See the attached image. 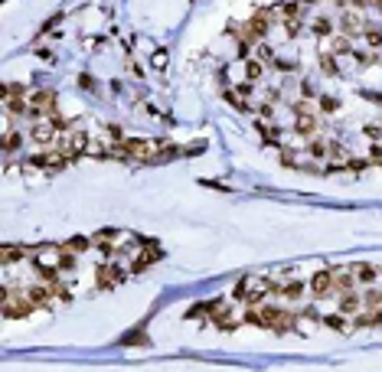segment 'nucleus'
I'll return each instance as SVG.
<instances>
[{
  "mask_svg": "<svg viewBox=\"0 0 382 372\" xmlns=\"http://www.w3.org/2000/svg\"><path fill=\"white\" fill-rule=\"evenodd\" d=\"M26 251H36V248H23V245H20V248H16V245H3V248H0V261H3V264H13L16 258H23Z\"/></svg>",
  "mask_w": 382,
  "mask_h": 372,
  "instance_id": "obj_9",
  "label": "nucleus"
},
{
  "mask_svg": "<svg viewBox=\"0 0 382 372\" xmlns=\"http://www.w3.org/2000/svg\"><path fill=\"white\" fill-rule=\"evenodd\" d=\"M56 127H59V121H56V118H46V121H36L33 124V140H36V144H53L56 140Z\"/></svg>",
  "mask_w": 382,
  "mask_h": 372,
  "instance_id": "obj_4",
  "label": "nucleus"
},
{
  "mask_svg": "<svg viewBox=\"0 0 382 372\" xmlns=\"http://www.w3.org/2000/svg\"><path fill=\"white\" fill-rule=\"evenodd\" d=\"M301 92H304V95H317V88H314L311 82H304V85H301Z\"/></svg>",
  "mask_w": 382,
  "mask_h": 372,
  "instance_id": "obj_37",
  "label": "nucleus"
},
{
  "mask_svg": "<svg viewBox=\"0 0 382 372\" xmlns=\"http://www.w3.org/2000/svg\"><path fill=\"white\" fill-rule=\"evenodd\" d=\"M340 26H343V36H359V33H363V20H359L356 13H343Z\"/></svg>",
  "mask_w": 382,
  "mask_h": 372,
  "instance_id": "obj_10",
  "label": "nucleus"
},
{
  "mask_svg": "<svg viewBox=\"0 0 382 372\" xmlns=\"http://www.w3.org/2000/svg\"><path fill=\"white\" fill-rule=\"evenodd\" d=\"M327 326H333V330H346V323L336 317V313H333V317H327Z\"/></svg>",
  "mask_w": 382,
  "mask_h": 372,
  "instance_id": "obj_33",
  "label": "nucleus"
},
{
  "mask_svg": "<svg viewBox=\"0 0 382 372\" xmlns=\"http://www.w3.org/2000/svg\"><path fill=\"white\" fill-rule=\"evenodd\" d=\"M301 294H304V284H288L284 287V297H288V301H297Z\"/></svg>",
  "mask_w": 382,
  "mask_h": 372,
  "instance_id": "obj_22",
  "label": "nucleus"
},
{
  "mask_svg": "<svg viewBox=\"0 0 382 372\" xmlns=\"http://www.w3.org/2000/svg\"><path fill=\"white\" fill-rule=\"evenodd\" d=\"M65 160L69 157L63 150H56V154H36V157H30V167H36V170H63Z\"/></svg>",
  "mask_w": 382,
  "mask_h": 372,
  "instance_id": "obj_3",
  "label": "nucleus"
},
{
  "mask_svg": "<svg viewBox=\"0 0 382 372\" xmlns=\"http://www.w3.org/2000/svg\"><path fill=\"white\" fill-rule=\"evenodd\" d=\"M284 30H288V36L294 39L297 33H301V23H297V20H288V26H284Z\"/></svg>",
  "mask_w": 382,
  "mask_h": 372,
  "instance_id": "obj_32",
  "label": "nucleus"
},
{
  "mask_svg": "<svg viewBox=\"0 0 382 372\" xmlns=\"http://www.w3.org/2000/svg\"><path fill=\"white\" fill-rule=\"evenodd\" d=\"M121 278H125V271H118L115 264H102V268H98V287H102V291H108V287L118 284Z\"/></svg>",
  "mask_w": 382,
  "mask_h": 372,
  "instance_id": "obj_7",
  "label": "nucleus"
},
{
  "mask_svg": "<svg viewBox=\"0 0 382 372\" xmlns=\"http://www.w3.org/2000/svg\"><path fill=\"white\" fill-rule=\"evenodd\" d=\"M85 147H88V134H82V131H72V134H65L63 137V154L69 157V160H75L78 154H85Z\"/></svg>",
  "mask_w": 382,
  "mask_h": 372,
  "instance_id": "obj_2",
  "label": "nucleus"
},
{
  "mask_svg": "<svg viewBox=\"0 0 382 372\" xmlns=\"http://www.w3.org/2000/svg\"><path fill=\"white\" fill-rule=\"evenodd\" d=\"M30 105H33V115L56 118V95H53V92H36Z\"/></svg>",
  "mask_w": 382,
  "mask_h": 372,
  "instance_id": "obj_5",
  "label": "nucleus"
},
{
  "mask_svg": "<svg viewBox=\"0 0 382 372\" xmlns=\"http://www.w3.org/2000/svg\"><path fill=\"white\" fill-rule=\"evenodd\" d=\"M258 115H261V118L268 121V118H271V105H261V108H258Z\"/></svg>",
  "mask_w": 382,
  "mask_h": 372,
  "instance_id": "obj_36",
  "label": "nucleus"
},
{
  "mask_svg": "<svg viewBox=\"0 0 382 372\" xmlns=\"http://www.w3.org/2000/svg\"><path fill=\"white\" fill-rule=\"evenodd\" d=\"M373 157H376V163H382V147H376V150H373Z\"/></svg>",
  "mask_w": 382,
  "mask_h": 372,
  "instance_id": "obj_38",
  "label": "nucleus"
},
{
  "mask_svg": "<svg viewBox=\"0 0 382 372\" xmlns=\"http://www.w3.org/2000/svg\"><path fill=\"white\" fill-rule=\"evenodd\" d=\"M311 154H314V157H323V154H327V147H323L320 140H314V144H311Z\"/></svg>",
  "mask_w": 382,
  "mask_h": 372,
  "instance_id": "obj_35",
  "label": "nucleus"
},
{
  "mask_svg": "<svg viewBox=\"0 0 382 372\" xmlns=\"http://www.w3.org/2000/svg\"><path fill=\"white\" fill-rule=\"evenodd\" d=\"M314 33H317V36H330V20H317V23H314Z\"/></svg>",
  "mask_w": 382,
  "mask_h": 372,
  "instance_id": "obj_26",
  "label": "nucleus"
},
{
  "mask_svg": "<svg viewBox=\"0 0 382 372\" xmlns=\"http://www.w3.org/2000/svg\"><path fill=\"white\" fill-rule=\"evenodd\" d=\"M127 343H131V346H144L147 336H144V333H131V336H125V346H127Z\"/></svg>",
  "mask_w": 382,
  "mask_h": 372,
  "instance_id": "obj_28",
  "label": "nucleus"
},
{
  "mask_svg": "<svg viewBox=\"0 0 382 372\" xmlns=\"http://www.w3.org/2000/svg\"><path fill=\"white\" fill-rule=\"evenodd\" d=\"M78 85L85 88V92H92V88H95V78L92 75H78Z\"/></svg>",
  "mask_w": 382,
  "mask_h": 372,
  "instance_id": "obj_31",
  "label": "nucleus"
},
{
  "mask_svg": "<svg viewBox=\"0 0 382 372\" xmlns=\"http://www.w3.org/2000/svg\"><path fill=\"white\" fill-rule=\"evenodd\" d=\"M363 134H366L369 140H376V144L382 140V127H376V124H366V127H363Z\"/></svg>",
  "mask_w": 382,
  "mask_h": 372,
  "instance_id": "obj_23",
  "label": "nucleus"
},
{
  "mask_svg": "<svg viewBox=\"0 0 382 372\" xmlns=\"http://www.w3.org/2000/svg\"><path fill=\"white\" fill-rule=\"evenodd\" d=\"M301 3H314V0H301Z\"/></svg>",
  "mask_w": 382,
  "mask_h": 372,
  "instance_id": "obj_40",
  "label": "nucleus"
},
{
  "mask_svg": "<svg viewBox=\"0 0 382 372\" xmlns=\"http://www.w3.org/2000/svg\"><path fill=\"white\" fill-rule=\"evenodd\" d=\"M359 310V297L353 294V291H346L343 297H340V313H356Z\"/></svg>",
  "mask_w": 382,
  "mask_h": 372,
  "instance_id": "obj_13",
  "label": "nucleus"
},
{
  "mask_svg": "<svg viewBox=\"0 0 382 372\" xmlns=\"http://www.w3.org/2000/svg\"><path fill=\"white\" fill-rule=\"evenodd\" d=\"M297 10H301L297 3H281V7L274 10V13H278L281 20H297Z\"/></svg>",
  "mask_w": 382,
  "mask_h": 372,
  "instance_id": "obj_14",
  "label": "nucleus"
},
{
  "mask_svg": "<svg viewBox=\"0 0 382 372\" xmlns=\"http://www.w3.org/2000/svg\"><path fill=\"white\" fill-rule=\"evenodd\" d=\"M373 3H376V7H379V10H382V0H373Z\"/></svg>",
  "mask_w": 382,
  "mask_h": 372,
  "instance_id": "obj_39",
  "label": "nucleus"
},
{
  "mask_svg": "<svg viewBox=\"0 0 382 372\" xmlns=\"http://www.w3.org/2000/svg\"><path fill=\"white\" fill-rule=\"evenodd\" d=\"M320 65H323V72H327V75H336V72H340V69H336V62L330 59V56H323V59H320Z\"/></svg>",
  "mask_w": 382,
  "mask_h": 372,
  "instance_id": "obj_25",
  "label": "nucleus"
},
{
  "mask_svg": "<svg viewBox=\"0 0 382 372\" xmlns=\"http://www.w3.org/2000/svg\"><path fill=\"white\" fill-rule=\"evenodd\" d=\"M245 75H249V82L261 78V62H258V59H249V62H245Z\"/></svg>",
  "mask_w": 382,
  "mask_h": 372,
  "instance_id": "obj_16",
  "label": "nucleus"
},
{
  "mask_svg": "<svg viewBox=\"0 0 382 372\" xmlns=\"http://www.w3.org/2000/svg\"><path fill=\"white\" fill-rule=\"evenodd\" d=\"M333 53H350V36H336L333 39Z\"/></svg>",
  "mask_w": 382,
  "mask_h": 372,
  "instance_id": "obj_24",
  "label": "nucleus"
},
{
  "mask_svg": "<svg viewBox=\"0 0 382 372\" xmlns=\"http://www.w3.org/2000/svg\"><path fill=\"white\" fill-rule=\"evenodd\" d=\"M95 242L92 239H82V235H75V239H69V242H63V251H69V255H82L85 248H92Z\"/></svg>",
  "mask_w": 382,
  "mask_h": 372,
  "instance_id": "obj_11",
  "label": "nucleus"
},
{
  "mask_svg": "<svg viewBox=\"0 0 382 372\" xmlns=\"http://www.w3.org/2000/svg\"><path fill=\"white\" fill-rule=\"evenodd\" d=\"M356 281H363V284L376 281V268H373V264H359V268H356Z\"/></svg>",
  "mask_w": 382,
  "mask_h": 372,
  "instance_id": "obj_15",
  "label": "nucleus"
},
{
  "mask_svg": "<svg viewBox=\"0 0 382 372\" xmlns=\"http://www.w3.org/2000/svg\"><path fill=\"white\" fill-rule=\"evenodd\" d=\"M281 163H284V167H294V154H291V150H281Z\"/></svg>",
  "mask_w": 382,
  "mask_h": 372,
  "instance_id": "obj_34",
  "label": "nucleus"
},
{
  "mask_svg": "<svg viewBox=\"0 0 382 372\" xmlns=\"http://www.w3.org/2000/svg\"><path fill=\"white\" fill-rule=\"evenodd\" d=\"M311 291L317 297H327V294H333V271H317L311 278Z\"/></svg>",
  "mask_w": 382,
  "mask_h": 372,
  "instance_id": "obj_6",
  "label": "nucleus"
},
{
  "mask_svg": "<svg viewBox=\"0 0 382 372\" xmlns=\"http://www.w3.org/2000/svg\"><path fill=\"white\" fill-rule=\"evenodd\" d=\"M255 56H258V62H271L274 59L271 46H265V43H258V46H255Z\"/></svg>",
  "mask_w": 382,
  "mask_h": 372,
  "instance_id": "obj_18",
  "label": "nucleus"
},
{
  "mask_svg": "<svg viewBox=\"0 0 382 372\" xmlns=\"http://www.w3.org/2000/svg\"><path fill=\"white\" fill-rule=\"evenodd\" d=\"M297 131H301V134H307V137H311V134L317 131V121H314V118L307 115V111H297Z\"/></svg>",
  "mask_w": 382,
  "mask_h": 372,
  "instance_id": "obj_12",
  "label": "nucleus"
},
{
  "mask_svg": "<svg viewBox=\"0 0 382 372\" xmlns=\"http://www.w3.org/2000/svg\"><path fill=\"white\" fill-rule=\"evenodd\" d=\"M320 105H323V111H327V115H333V111L340 108V101H336V98H320Z\"/></svg>",
  "mask_w": 382,
  "mask_h": 372,
  "instance_id": "obj_29",
  "label": "nucleus"
},
{
  "mask_svg": "<svg viewBox=\"0 0 382 372\" xmlns=\"http://www.w3.org/2000/svg\"><path fill=\"white\" fill-rule=\"evenodd\" d=\"M16 144H20V134H16V131H7V140H3V150H7V154H13V150H16Z\"/></svg>",
  "mask_w": 382,
  "mask_h": 372,
  "instance_id": "obj_21",
  "label": "nucleus"
},
{
  "mask_svg": "<svg viewBox=\"0 0 382 372\" xmlns=\"http://www.w3.org/2000/svg\"><path fill=\"white\" fill-rule=\"evenodd\" d=\"M26 297H30L33 304H49L56 297V287H49V284H33L30 291H26Z\"/></svg>",
  "mask_w": 382,
  "mask_h": 372,
  "instance_id": "obj_8",
  "label": "nucleus"
},
{
  "mask_svg": "<svg viewBox=\"0 0 382 372\" xmlns=\"http://www.w3.org/2000/svg\"><path fill=\"white\" fill-rule=\"evenodd\" d=\"M330 157H333V167H346V163H350V157L343 154V147H340V144H333V147H330Z\"/></svg>",
  "mask_w": 382,
  "mask_h": 372,
  "instance_id": "obj_17",
  "label": "nucleus"
},
{
  "mask_svg": "<svg viewBox=\"0 0 382 372\" xmlns=\"http://www.w3.org/2000/svg\"><path fill=\"white\" fill-rule=\"evenodd\" d=\"M33 310V301L26 294H16L13 287H3V317H26Z\"/></svg>",
  "mask_w": 382,
  "mask_h": 372,
  "instance_id": "obj_1",
  "label": "nucleus"
},
{
  "mask_svg": "<svg viewBox=\"0 0 382 372\" xmlns=\"http://www.w3.org/2000/svg\"><path fill=\"white\" fill-rule=\"evenodd\" d=\"M346 167H350V170H366L369 163H366V160H359V157H350V163H346Z\"/></svg>",
  "mask_w": 382,
  "mask_h": 372,
  "instance_id": "obj_30",
  "label": "nucleus"
},
{
  "mask_svg": "<svg viewBox=\"0 0 382 372\" xmlns=\"http://www.w3.org/2000/svg\"><path fill=\"white\" fill-rule=\"evenodd\" d=\"M366 304L373 310H382V291H366Z\"/></svg>",
  "mask_w": 382,
  "mask_h": 372,
  "instance_id": "obj_20",
  "label": "nucleus"
},
{
  "mask_svg": "<svg viewBox=\"0 0 382 372\" xmlns=\"http://www.w3.org/2000/svg\"><path fill=\"white\" fill-rule=\"evenodd\" d=\"M363 33H366V43H369V46H382V33L376 30V26H366Z\"/></svg>",
  "mask_w": 382,
  "mask_h": 372,
  "instance_id": "obj_19",
  "label": "nucleus"
},
{
  "mask_svg": "<svg viewBox=\"0 0 382 372\" xmlns=\"http://www.w3.org/2000/svg\"><path fill=\"white\" fill-rule=\"evenodd\" d=\"M353 59H356L359 65H373V62H376V56H373V53H353Z\"/></svg>",
  "mask_w": 382,
  "mask_h": 372,
  "instance_id": "obj_27",
  "label": "nucleus"
}]
</instances>
